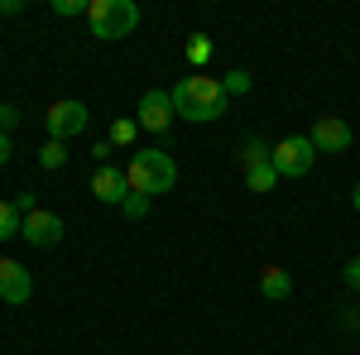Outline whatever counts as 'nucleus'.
<instances>
[{
	"label": "nucleus",
	"instance_id": "1",
	"mask_svg": "<svg viewBox=\"0 0 360 355\" xmlns=\"http://www.w3.org/2000/svg\"><path fill=\"white\" fill-rule=\"evenodd\" d=\"M173 96V110L183 115V120H197V125H207V120H221L226 115V96L221 82L217 77H202V72H193V77H183V82L168 91Z\"/></svg>",
	"mask_w": 360,
	"mask_h": 355
},
{
	"label": "nucleus",
	"instance_id": "2",
	"mask_svg": "<svg viewBox=\"0 0 360 355\" xmlns=\"http://www.w3.org/2000/svg\"><path fill=\"white\" fill-rule=\"evenodd\" d=\"M125 183H130V192H144V197L173 192V183H178V164H173L168 149H139L135 159H130V168H125Z\"/></svg>",
	"mask_w": 360,
	"mask_h": 355
},
{
	"label": "nucleus",
	"instance_id": "3",
	"mask_svg": "<svg viewBox=\"0 0 360 355\" xmlns=\"http://www.w3.org/2000/svg\"><path fill=\"white\" fill-rule=\"evenodd\" d=\"M86 25L96 39H130L139 29L135 0H86Z\"/></svg>",
	"mask_w": 360,
	"mask_h": 355
},
{
	"label": "nucleus",
	"instance_id": "4",
	"mask_svg": "<svg viewBox=\"0 0 360 355\" xmlns=\"http://www.w3.org/2000/svg\"><path fill=\"white\" fill-rule=\"evenodd\" d=\"M269 164L278 168V178H307L312 164H317V149H312L307 135H288L283 144L269 149Z\"/></svg>",
	"mask_w": 360,
	"mask_h": 355
},
{
	"label": "nucleus",
	"instance_id": "5",
	"mask_svg": "<svg viewBox=\"0 0 360 355\" xmlns=\"http://www.w3.org/2000/svg\"><path fill=\"white\" fill-rule=\"evenodd\" d=\"M44 125H49V139H72V135H82L86 125H91V110H86L82 101H72V96H63V101L49 106Z\"/></svg>",
	"mask_w": 360,
	"mask_h": 355
},
{
	"label": "nucleus",
	"instance_id": "6",
	"mask_svg": "<svg viewBox=\"0 0 360 355\" xmlns=\"http://www.w3.org/2000/svg\"><path fill=\"white\" fill-rule=\"evenodd\" d=\"M173 115H178V110H173V96H168V91L154 86V91L139 96V130H149V135H168Z\"/></svg>",
	"mask_w": 360,
	"mask_h": 355
},
{
	"label": "nucleus",
	"instance_id": "7",
	"mask_svg": "<svg viewBox=\"0 0 360 355\" xmlns=\"http://www.w3.org/2000/svg\"><path fill=\"white\" fill-rule=\"evenodd\" d=\"M312 149H317V154H346V149H351V125H346V120H341V115H317V125H312Z\"/></svg>",
	"mask_w": 360,
	"mask_h": 355
},
{
	"label": "nucleus",
	"instance_id": "8",
	"mask_svg": "<svg viewBox=\"0 0 360 355\" xmlns=\"http://www.w3.org/2000/svg\"><path fill=\"white\" fill-rule=\"evenodd\" d=\"M29 298H34V278H29V269L15 264V259H0V302L25 307Z\"/></svg>",
	"mask_w": 360,
	"mask_h": 355
},
{
	"label": "nucleus",
	"instance_id": "9",
	"mask_svg": "<svg viewBox=\"0 0 360 355\" xmlns=\"http://www.w3.org/2000/svg\"><path fill=\"white\" fill-rule=\"evenodd\" d=\"M20 235H25L34 250H53L58 240H63V221H58L53 212H29V217H25V231H20Z\"/></svg>",
	"mask_w": 360,
	"mask_h": 355
},
{
	"label": "nucleus",
	"instance_id": "10",
	"mask_svg": "<svg viewBox=\"0 0 360 355\" xmlns=\"http://www.w3.org/2000/svg\"><path fill=\"white\" fill-rule=\"evenodd\" d=\"M91 197L96 202H106V207H120L125 197H130V183H125V173L111 164H101L96 173H91Z\"/></svg>",
	"mask_w": 360,
	"mask_h": 355
},
{
	"label": "nucleus",
	"instance_id": "11",
	"mask_svg": "<svg viewBox=\"0 0 360 355\" xmlns=\"http://www.w3.org/2000/svg\"><path fill=\"white\" fill-rule=\"evenodd\" d=\"M259 293L269 302H283L288 293H293V278H288V269H278V264H264L259 269Z\"/></svg>",
	"mask_w": 360,
	"mask_h": 355
},
{
	"label": "nucleus",
	"instance_id": "12",
	"mask_svg": "<svg viewBox=\"0 0 360 355\" xmlns=\"http://www.w3.org/2000/svg\"><path fill=\"white\" fill-rule=\"evenodd\" d=\"M245 183H250V192H269L278 183V168L274 164H255V168H245Z\"/></svg>",
	"mask_w": 360,
	"mask_h": 355
},
{
	"label": "nucleus",
	"instance_id": "13",
	"mask_svg": "<svg viewBox=\"0 0 360 355\" xmlns=\"http://www.w3.org/2000/svg\"><path fill=\"white\" fill-rule=\"evenodd\" d=\"M212 53H217V44H212L207 34H193V39H188V63H193V67H207Z\"/></svg>",
	"mask_w": 360,
	"mask_h": 355
},
{
	"label": "nucleus",
	"instance_id": "14",
	"mask_svg": "<svg viewBox=\"0 0 360 355\" xmlns=\"http://www.w3.org/2000/svg\"><path fill=\"white\" fill-rule=\"evenodd\" d=\"M20 231H25V217L15 212V202L0 197V240H10V235H20Z\"/></svg>",
	"mask_w": 360,
	"mask_h": 355
},
{
	"label": "nucleus",
	"instance_id": "15",
	"mask_svg": "<svg viewBox=\"0 0 360 355\" xmlns=\"http://www.w3.org/2000/svg\"><path fill=\"white\" fill-rule=\"evenodd\" d=\"M240 164H245V168H255V164H269V144L250 135L245 144H240Z\"/></svg>",
	"mask_w": 360,
	"mask_h": 355
},
{
	"label": "nucleus",
	"instance_id": "16",
	"mask_svg": "<svg viewBox=\"0 0 360 355\" xmlns=\"http://www.w3.org/2000/svg\"><path fill=\"white\" fill-rule=\"evenodd\" d=\"M39 164L49 168V173H53V168H63V164H68V144H63V139H49V144L39 149Z\"/></svg>",
	"mask_w": 360,
	"mask_h": 355
},
{
	"label": "nucleus",
	"instance_id": "17",
	"mask_svg": "<svg viewBox=\"0 0 360 355\" xmlns=\"http://www.w3.org/2000/svg\"><path fill=\"white\" fill-rule=\"evenodd\" d=\"M250 86H255V77H250L245 67H236V72H226V77H221V91H226V96H245Z\"/></svg>",
	"mask_w": 360,
	"mask_h": 355
},
{
	"label": "nucleus",
	"instance_id": "18",
	"mask_svg": "<svg viewBox=\"0 0 360 355\" xmlns=\"http://www.w3.org/2000/svg\"><path fill=\"white\" fill-rule=\"evenodd\" d=\"M149 202H154V197H144V192H130V197L120 202V212H125L130 221H144V217H149Z\"/></svg>",
	"mask_w": 360,
	"mask_h": 355
},
{
	"label": "nucleus",
	"instance_id": "19",
	"mask_svg": "<svg viewBox=\"0 0 360 355\" xmlns=\"http://www.w3.org/2000/svg\"><path fill=\"white\" fill-rule=\"evenodd\" d=\"M135 135H139V120H115L111 125V144H135Z\"/></svg>",
	"mask_w": 360,
	"mask_h": 355
},
{
	"label": "nucleus",
	"instance_id": "20",
	"mask_svg": "<svg viewBox=\"0 0 360 355\" xmlns=\"http://www.w3.org/2000/svg\"><path fill=\"white\" fill-rule=\"evenodd\" d=\"M20 130V106H0V135H15Z\"/></svg>",
	"mask_w": 360,
	"mask_h": 355
},
{
	"label": "nucleus",
	"instance_id": "21",
	"mask_svg": "<svg viewBox=\"0 0 360 355\" xmlns=\"http://www.w3.org/2000/svg\"><path fill=\"white\" fill-rule=\"evenodd\" d=\"M53 15L72 20V15H86V0H53Z\"/></svg>",
	"mask_w": 360,
	"mask_h": 355
},
{
	"label": "nucleus",
	"instance_id": "22",
	"mask_svg": "<svg viewBox=\"0 0 360 355\" xmlns=\"http://www.w3.org/2000/svg\"><path fill=\"white\" fill-rule=\"evenodd\" d=\"M341 278H346V288H356V293H360V254L346 264V269H341Z\"/></svg>",
	"mask_w": 360,
	"mask_h": 355
},
{
	"label": "nucleus",
	"instance_id": "23",
	"mask_svg": "<svg viewBox=\"0 0 360 355\" xmlns=\"http://www.w3.org/2000/svg\"><path fill=\"white\" fill-rule=\"evenodd\" d=\"M15 212H20V217L39 212V207H34V192H15Z\"/></svg>",
	"mask_w": 360,
	"mask_h": 355
},
{
	"label": "nucleus",
	"instance_id": "24",
	"mask_svg": "<svg viewBox=\"0 0 360 355\" xmlns=\"http://www.w3.org/2000/svg\"><path fill=\"white\" fill-rule=\"evenodd\" d=\"M91 154H96V168H101L106 159H111V139H96V144H91Z\"/></svg>",
	"mask_w": 360,
	"mask_h": 355
},
{
	"label": "nucleus",
	"instance_id": "25",
	"mask_svg": "<svg viewBox=\"0 0 360 355\" xmlns=\"http://www.w3.org/2000/svg\"><path fill=\"white\" fill-rule=\"evenodd\" d=\"M10 154H15V139L0 135V164H10Z\"/></svg>",
	"mask_w": 360,
	"mask_h": 355
},
{
	"label": "nucleus",
	"instance_id": "26",
	"mask_svg": "<svg viewBox=\"0 0 360 355\" xmlns=\"http://www.w3.org/2000/svg\"><path fill=\"white\" fill-rule=\"evenodd\" d=\"M25 10V0H0V15H20Z\"/></svg>",
	"mask_w": 360,
	"mask_h": 355
},
{
	"label": "nucleus",
	"instance_id": "27",
	"mask_svg": "<svg viewBox=\"0 0 360 355\" xmlns=\"http://www.w3.org/2000/svg\"><path fill=\"white\" fill-rule=\"evenodd\" d=\"M351 207H356V217H360V183H356V192H351Z\"/></svg>",
	"mask_w": 360,
	"mask_h": 355
}]
</instances>
